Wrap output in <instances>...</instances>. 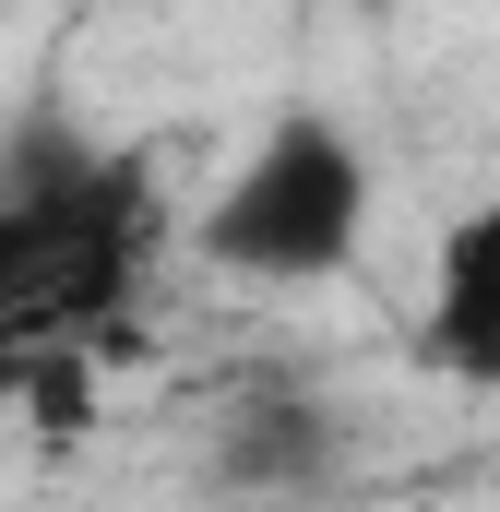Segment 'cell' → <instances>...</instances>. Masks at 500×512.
Instances as JSON below:
<instances>
[{"mask_svg": "<svg viewBox=\"0 0 500 512\" xmlns=\"http://www.w3.org/2000/svg\"><path fill=\"white\" fill-rule=\"evenodd\" d=\"M417 358L465 393H500V203H465L429 251V298H417Z\"/></svg>", "mask_w": 500, "mask_h": 512, "instance_id": "3957f363", "label": "cell"}, {"mask_svg": "<svg viewBox=\"0 0 500 512\" xmlns=\"http://www.w3.org/2000/svg\"><path fill=\"white\" fill-rule=\"evenodd\" d=\"M155 262V167L143 155H60L0 191V393H36L131 310Z\"/></svg>", "mask_w": 500, "mask_h": 512, "instance_id": "6da1fadb", "label": "cell"}, {"mask_svg": "<svg viewBox=\"0 0 500 512\" xmlns=\"http://www.w3.org/2000/svg\"><path fill=\"white\" fill-rule=\"evenodd\" d=\"M370 203H381L370 143L334 108H286L215 179L191 251L215 262V274H239V286H322V274H346V262L370 251Z\"/></svg>", "mask_w": 500, "mask_h": 512, "instance_id": "7a4b0ae2", "label": "cell"}]
</instances>
